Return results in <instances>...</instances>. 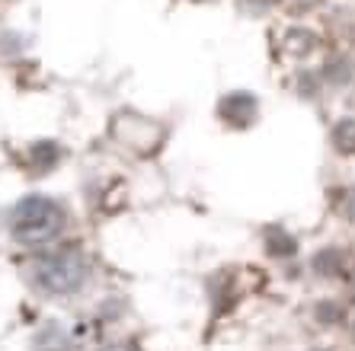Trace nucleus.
<instances>
[{"label": "nucleus", "instance_id": "1", "mask_svg": "<svg viewBox=\"0 0 355 351\" xmlns=\"http://www.w3.org/2000/svg\"><path fill=\"white\" fill-rule=\"evenodd\" d=\"M61 230H64V208L42 195L23 198L13 208V217H10V233L23 246L49 243V240L58 237Z\"/></svg>", "mask_w": 355, "mask_h": 351}, {"label": "nucleus", "instance_id": "2", "mask_svg": "<svg viewBox=\"0 0 355 351\" xmlns=\"http://www.w3.org/2000/svg\"><path fill=\"white\" fill-rule=\"evenodd\" d=\"M33 281L45 294H74L87 281V259L74 249L39 255L33 262Z\"/></svg>", "mask_w": 355, "mask_h": 351}, {"label": "nucleus", "instance_id": "3", "mask_svg": "<svg viewBox=\"0 0 355 351\" xmlns=\"http://www.w3.org/2000/svg\"><path fill=\"white\" fill-rule=\"evenodd\" d=\"M112 138L122 144V147L135 150L138 156H154L160 147H164V138H166V128L154 118L141 112H119L109 125Z\"/></svg>", "mask_w": 355, "mask_h": 351}, {"label": "nucleus", "instance_id": "4", "mask_svg": "<svg viewBox=\"0 0 355 351\" xmlns=\"http://www.w3.org/2000/svg\"><path fill=\"white\" fill-rule=\"evenodd\" d=\"M218 115H221L227 125H234V128H247V125L257 122L259 115V102L253 93H227V96L218 102Z\"/></svg>", "mask_w": 355, "mask_h": 351}, {"label": "nucleus", "instance_id": "5", "mask_svg": "<svg viewBox=\"0 0 355 351\" xmlns=\"http://www.w3.org/2000/svg\"><path fill=\"white\" fill-rule=\"evenodd\" d=\"M333 144H336L339 154H355V122L346 118L333 128Z\"/></svg>", "mask_w": 355, "mask_h": 351}, {"label": "nucleus", "instance_id": "6", "mask_svg": "<svg viewBox=\"0 0 355 351\" xmlns=\"http://www.w3.org/2000/svg\"><path fill=\"white\" fill-rule=\"evenodd\" d=\"M266 249H269L272 255H291L295 253V240L285 237V233H279V230H272L269 240H266Z\"/></svg>", "mask_w": 355, "mask_h": 351}, {"label": "nucleus", "instance_id": "7", "mask_svg": "<svg viewBox=\"0 0 355 351\" xmlns=\"http://www.w3.org/2000/svg\"><path fill=\"white\" fill-rule=\"evenodd\" d=\"M285 45H288V51H304V48H311V45H314V35H311V33H288Z\"/></svg>", "mask_w": 355, "mask_h": 351}, {"label": "nucleus", "instance_id": "8", "mask_svg": "<svg viewBox=\"0 0 355 351\" xmlns=\"http://www.w3.org/2000/svg\"><path fill=\"white\" fill-rule=\"evenodd\" d=\"M253 3H263V7H269V3H275V0H253Z\"/></svg>", "mask_w": 355, "mask_h": 351}, {"label": "nucleus", "instance_id": "9", "mask_svg": "<svg viewBox=\"0 0 355 351\" xmlns=\"http://www.w3.org/2000/svg\"><path fill=\"white\" fill-rule=\"evenodd\" d=\"M109 351H128V348H109Z\"/></svg>", "mask_w": 355, "mask_h": 351}]
</instances>
